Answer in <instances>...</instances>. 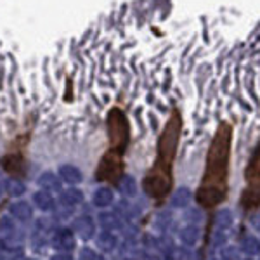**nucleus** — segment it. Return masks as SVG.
Instances as JSON below:
<instances>
[{
	"mask_svg": "<svg viewBox=\"0 0 260 260\" xmlns=\"http://www.w3.org/2000/svg\"><path fill=\"white\" fill-rule=\"evenodd\" d=\"M50 245H52V248L57 251H64V253L73 251L75 246H77V240H75L73 231L66 229V228L56 229L52 234V240H50Z\"/></svg>",
	"mask_w": 260,
	"mask_h": 260,
	"instance_id": "1",
	"label": "nucleus"
},
{
	"mask_svg": "<svg viewBox=\"0 0 260 260\" xmlns=\"http://www.w3.org/2000/svg\"><path fill=\"white\" fill-rule=\"evenodd\" d=\"M73 233H77L83 241H89L95 234V220L90 215H80L73 220Z\"/></svg>",
	"mask_w": 260,
	"mask_h": 260,
	"instance_id": "2",
	"label": "nucleus"
},
{
	"mask_svg": "<svg viewBox=\"0 0 260 260\" xmlns=\"http://www.w3.org/2000/svg\"><path fill=\"white\" fill-rule=\"evenodd\" d=\"M95 246L104 253H111L118 246V236L113 231H101L95 236Z\"/></svg>",
	"mask_w": 260,
	"mask_h": 260,
	"instance_id": "3",
	"label": "nucleus"
},
{
	"mask_svg": "<svg viewBox=\"0 0 260 260\" xmlns=\"http://www.w3.org/2000/svg\"><path fill=\"white\" fill-rule=\"evenodd\" d=\"M57 175H59V179L62 182L70 184V186H77V184H80L83 180V175L78 167L75 165H70V163H66V165H61L59 170H57Z\"/></svg>",
	"mask_w": 260,
	"mask_h": 260,
	"instance_id": "4",
	"label": "nucleus"
},
{
	"mask_svg": "<svg viewBox=\"0 0 260 260\" xmlns=\"http://www.w3.org/2000/svg\"><path fill=\"white\" fill-rule=\"evenodd\" d=\"M39 186L44 191L52 192H61L62 191V180L59 179V175H56L54 172H44L39 177Z\"/></svg>",
	"mask_w": 260,
	"mask_h": 260,
	"instance_id": "5",
	"label": "nucleus"
},
{
	"mask_svg": "<svg viewBox=\"0 0 260 260\" xmlns=\"http://www.w3.org/2000/svg\"><path fill=\"white\" fill-rule=\"evenodd\" d=\"M9 213L12 219L19 222H28L33 219V207L28 201H16L9 207Z\"/></svg>",
	"mask_w": 260,
	"mask_h": 260,
	"instance_id": "6",
	"label": "nucleus"
},
{
	"mask_svg": "<svg viewBox=\"0 0 260 260\" xmlns=\"http://www.w3.org/2000/svg\"><path fill=\"white\" fill-rule=\"evenodd\" d=\"M83 201V191L78 187H68L59 192V203L66 208H75Z\"/></svg>",
	"mask_w": 260,
	"mask_h": 260,
	"instance_id": "7",
	"label": "nucleus"
},
{
	"mask_svg": "<svg viewBox=\"0 0 260 260\" xmlns=\"http://www.w3.org/2000/svg\"><path fill=\"white\" fill-rule=\"evenodd\" d=\"M31 201L40 212H52L54 208H56V200L52 198V194H50L49 191H44V189L37 191L35 194H33Z\"/></svg>",
	"mask_w": 260,
	"mask_h": 260,
	"instance_id": "8",
	"label": "nucleus"
},
{
	"mask_svg": "<svg viewBox=\"0 0 260 260\" xmlns=\"http://www.w3.org/2000/svg\"><path fill=\"white\" fill-rule=\"evenodd\" d=\"M115 201V192L110 187H98L92 194V203L98 208H106Z\"/></svg>",
	"mask_w": 260,
	"mask_h": 260,
	"instance_id": "9",
	"label": "nucleus"
},
{
	"mask_svg": "<svg viewBox=\"0 0 260 260\" xmlns=\"http://www.w3.org/2000/svg\"><path fill=\"white\" fill-rule=\"evenodd\" d=\"M200 236H201L200 228H198V225H192V224L182 228V229H180V233H179L180 241H182L184 245H187V246L196 245V243L200 241Z\"/></svg>",
	"mask_w": 260,
	"mask_h": 260,
	"instance_id": "10",
	"label": "nucleus"
},
{
	"mask_svg": "<svg viewBox=\"0 0 260 260\" xmlns=\"http://www.w3.org/2000/svg\"><path fill=\"white\" fill-rule=\"evenodd\" d=\"M98 219H99V225L103 228V231H113V233H115L116 229L121 228V219L113 212H103Z\"/></svg>",
	"mask_w": 260,
	"mask_h": 260,
	"instance_id": "11",
	"label": "nucleus"
},
{
	"mask_svg": "<svg viewBox=\"0 0 260 260\" xmlns=\"http://www.w3.org/2000/svg\"><path fill=\"white\" fill-rule=\"evenodd\" d=\"M192 200V192L189 187H179L172 196V207L174 208H186Z\"/></svg>",
	"mask_w": 260,
	"mask_h": 260,
	"instance_id": "12",
	"label": "nucleus"
},
{
	"mask_svg": "<svg viewBox=\"0 0 260 260\" xmlns=\"http://www.w3.org/2000/svg\"><path fill=\"white\" fill-rule=\"evenodd\" d=\"M222 200V192L213 187H201L198 192V201L201 205H217Z\"/></svg>",
	"mask_w": 260,
	"mask_h": 260,
	"instance_id": "13",
	"label": "nucleus"
},
{
	"mask_svg": "<svg viewBox=\"0 0 260 260\" xmlns=\"http://www.w3.org/2000/svg\"><path fill=\"white\" fill-rule=\"evenodd\" d=\"M241 251L246 253L248 257H253V255L260 253V241L255 236H245L241 240Z\"/></svg>",
	"mask_w": 260,
	"mask_h": 260,
	"instance_id": "14",
	"label": "nucleus"
},
{
	"mask_svg": "<svg viewBox=\"0 0 260 260\" xmlns=\"http://www.w3.org/2000/svg\"><path fill=\"white\" fill-rule=\"evenodd\" d=\"M120 191L123 196H127V198H134V196L137 194V182L134 177H130V175H125V177H121L120 180Z\"/></svg>",
	"mask_w": 260,
	"mask_h": 260,
	"instance_id": "15",
	"label": "nucleus"
},
{
	"mask_svg": "<svg viewBox=\"0 0 260 260\" xmlns=\"http://www.w3.org/2000/svg\"><path fill=\"white\" fill-rule=\"evenodd\" d=\"M4 187H6V191L9 192L12 198H19V196L24 194V191H26V187H24V184L21 182L18 179H9L4 182Z\"/></svg>",
	"mask_w": 260,
	"mask_h": 260,
	"instance_id": "16",
	"label": "nucleus"
},
{
	"mask_svg": "<svg viewBox=\"0 0 260 260\" xmlns=\"http://www.w3.org/2000/svg\"><path fill=\"white\" fill-rule=\"evenodd\" d=\"M215 225L219 229H222V231H225L228 228H231V225H233V213H231V210L224 208V210H220L219 213H217Z\"/></svg>",
	"mask_w": 260,
	"mask_h": 260,
	"instance_id": "17",
	"label": "nucleus"
},
{
	"mask_svg": "<svg viewBox=\"0 0 260 260\" xmlns=\"http://www.w3.org/2000/svg\"><path fill=\"white\" fill-rule=\"evenodd\" d=\"M220 257L222 260H238V250L234 246H224L220 250Z\"/></svg>",
	"mask_w": 260,
	"mask_h": 260,
	"instance_id": "18",
	"label": "nucleus"
},
{
	"mask_svg": "<svg viewBox=\"0 0 260 260\" xmlns=\"http://www.w3.org/2000/svg\"><path fill=\"white\" fill-rule=\"evenodd\" d=\"M47 245V238H45V233H39L33 236V248L35 250H44V246Z\"/></svg>",
	"mask_w": 260,
	"mask_h": 260,
	"instance_id": "19",
	"label": "nucleus"
},
{
	"mask_svg": "<svg viewBox=\"0 0 260 260\" xmlns=\"http://www.w3.org/2000/svg\"><path fill=\"white\" fill-rule=\"evenodd\" d=\"M186 219L189 222H192V225L200 224V222L203 220V213H201L200 210H196V208H191V210L186 213Z\"/></svg>",
	"mask_w": 260,
	"mask_h": 260,
	"instance_id": "20",
	"label": "nucleus"
},
{
	"mask_svg": "<svg viewBox=\"0 0 260 260\" xmlns=\"http://www.w3.org/2000/svg\"><path fill=\"white\" fill-rule=\"evenodd\" d=\"M78 260H103L92 248H83L78 255Z\"/></svg>",
	"mask_w": 260,
	"mask_h": 260,
	"instance_id": "21",
	"label": "nucleus"
},
{
	"mask_svg": "<svg viewBox=\"0 0 260 260\" xmlns=\"http://www.w3.org/2000/svg\"><path fill=\"white\" fill-rule=\"evenodd\" d=\"M225 240H228V234H225V231L219 229V233H217L215 238H213V243H215L217 246H220V245H224Z\"/></svg>",
	"mask_w": 260,
	"mask_h": 260,
	"instance_id": "22",
	"label": "nucleus"
},
{
	"mask_svg": "<svg viewBox=\"0 0 260 260\" xmlns=\"http://www.w3.org/2000/svg\"><path fill=\"white\" fill-rule=\"evenodd\" d=\"M50 260H73V257H71V253H64V251H59V253H56Z\"/></svg>",
	"mask_w": 260,
	"mask_h": 260,
	"instance_id": "23",
	"label": "nucleus"
},
{
	"mask_svg": "<svg viewBox=\"0 0 260 260\" xmlns=\"http://www.w3.org/2000/svg\"><path fill=\"white\" fill-rule=\"evenodd\" d=\"M7 253H9V251L4 248L2 245H0V260H6V258H7Z\"/></svg>",
	"mask_w": 260,
	"mask_h": 260,
	"instance_id": "24",
	"label": "nucleus"
},
{
	"mask_svg": "<svg viewBox=\"0 0 260 260\" xmlns=\"http://www.w3.org/2000/svg\"><path fill=\"white\" fill-rule=\"evenodd\" d=\"M11 260H28V258H24L23 255H21V253H18V255H16V257H12Z\"/></svg>",
	"mask_w": 260,
	"mask_h": 260,
	"instance_id": "25",
	"label": "nucleus"
},
{
	"mask_svg": "<svg viewBox=\"0 0 260 260\" xmlns=\"http://www.w3.org/2000/svg\"><path fill=\"white\" fill-rule=\"evenodd\" d=\"M4 191H6V187H4V182H2V180H0V196L4 194Z\"/></svg>",
	"mask_w": 260,
	"mask_h": 260,
	"instance_id": "26",
	"label": "nucleus"
},
{
	"mask_svg": "<svg viewBox=\"0 0 260 260\" xmlns=\"http://www.w3.org/2000/svg\"><path fill=\"white\" fill-rule=\"evenodd\" d=\"M28 260H37V258H28Z\"/></svg>",
	"mask_w": 260,
	"mask_h": 260,
	"instance_id": "27",
	"label": "nucleus"
},
{
	"mask_svg": "<svg viewBox=\"0 0 260 260\" xmlns=\"http://www.w3.org/2000/svg\"><path fill=\"white\" fill-rule=\"evenodd\" d=\"M246 260H251V258H246Z\"/></svg>",
	"mask_w": 260,
	"mask_h": 260,
	"instance_id": "28",
	"label": "nucleus"
}]
</instances>
